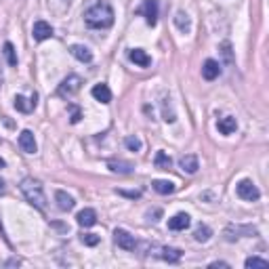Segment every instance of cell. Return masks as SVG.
<instances>
[{
  "instance_id": "cell-32",
  "label": "cell",
  "mask_w": 269,
  "mask_h": 269,
  "mask_svg": "<svg viewBox=\"0 0 269 269\" xmlns=\"http://www.w3.org/2000/svg\"><path fill=\"white\" fill-rule=\"evenodd\" d=\"M210 267H229V265H227V263H223V261H221V263L217 261V263H210Z\"/></svg>"
},
{
  "instance_id": "cell-6",
  "label": "cell",
  "mask_w": 269,
  "mask_h": 269,
  "mask_svg": "<svg viewBox=\"0 0 269 269\" xmlns=\"http://www.w3.org/2000/svg\"><path fill=\"white\" fill-rule=\"evenodd\" d=\"M141 15H145V21L149 26H156L158 21V0H143V6L139 9Z\"/></svg>"
},
{
  "instance_id": "cell-3",
  "label": "cell",
  "mask_w": 269,
  "mask_h": 269,
  "mask_svg": "<svg viewBox=\"0 0 269 269\" xmlns=\"http://www.w3.org/2000/svg\"><path fill=\"white\" fill-rule=\"evenodd\" d=\"M235 194H238L242 200H246V202H255V200H259V198H261V192H259L257 185L252 183L250 179H242L238 183V187H235Z\"/></svg>"
},
{
  "instance_id": "cell-18",
  "label": "cell",
  "mask_w": 269,
  "mask_h": 269,
  "mask_svg": "<svg viewBox=\"0 0 269 269\" xmlns=\"http://www.w3.org/2000/svg\"><path fill=\"white\" fill-rule=\"evenodd\" d=\"M217 126H219L221 134H232V133H235V129H238V122H235V118L227 116V118H221Z\"/></svg>"
},
{
  "instance_id": "cell-27",
  "label": "cell",
  "mask_w": 269,
  "mask_h": 269,
  "mask_svg": "<svg viewBox=\"0 0 269 269\" xmlns=\"http://www.w3.org/2000/svg\"><path fill=\"white\" fill-rule=\"evenodd\" d=\"M99 235L97 234H82V242L86 244V246H97L99 244Z\"/></svg>"
},
{
  "instance_id": "cell-31",
  "label": "cell",
  "mask_w": 269,
  "mask_h": 269,
  "mask_svg": "<svg viewBox=\"0 0 269 269\" xmlns=\"http://www.w3.org/2000/svg\"><path fill=\"white\" fill-rule=\"evenodd\" d=\"M118 194H120V196H126V198H139V192H122V189H120Z\"/></svg>"
},
{
  "instance_id": "cell-16",
  "label": "cell",
  "mask_w": 269,
  "mask_h": 269,
  "mask_svg": "<svg viewBox=\"0 0 269 269\" xmlns=\"http://www.w3.org/2000/svg\"><path fill=\"white\" fill-rule=\"evenodd\" d=\"M55 200H57V206H59V210H72L74 208V198L72 196H67L66 192H55Z\"/></svg>"
},
{
  "instance_id": "cell-17",
  "label": "cell",
  "mask_w": 269,
  "mask_h": 269,
  "mask_svg": "<svg viewBox=\"0 0 269 269\" xmlns=\"http://www.w3.org/2000/svg\"><path fill=\"white\" fill-rule=\"evenodd\" d=\"M15 107H17L19 112H23V114L32 112V109L36 107V95H34V97H32L30 101H28L26 97H21V95H17V97H15Z\"/></svg>"
},
{
  "instance_id": "cell-21",
  "label": "cell",
  "mask_w": 269,
  "mask_h": 269,
  "mask_svg": "<svg viewBox=\"0 0 269 269\" xmlns=\"http://www.w3.org/2000/svg\"><path fill=\"white\" fill-rule=\"evenodd\" d=\"M154 164H156V168H160V170H168V168H170V164H172V160H170V158L166 156L164 152H158V154H156Z\"/></svg>"
},
{
  "instance_id": "cell-10",
  "label": "cell",
  "mask_w": 269,
  "mask_h": 269,
  "mask_svg": "<svg viewBox=\"0 0 269 269\" xmlns=\"http://www.w3.org/2000/svg\"><path fill=\"white\" fill-rule=\"evenodd\" d=\"M76 221H78V225H82V227H93L97 223V212L93 208H84L76 215Z\"/></svg>"
},
{
  "instance_id": "cell-33",
  "label": "cell",
  "mask_w": 269,
  "mask_h": 269,
  "mask_svg": "<svg viewBox=\"0 0 269 269\" xmlns=\"http://www.w3.org/2000/svg\"><path fill=\"white\" fill-rule=\"evenodd\" d=\"M0 194H4V181L0 179Z\"/></svg>"
},
{
  "instance_id": "cell-22",
  "label": "cell",
  "mask_w": 269,
  "mask_h": 269,
  "mask_svg": "<svg viewBox=\"0 0 269 269\" xmlns=\"http://www.w3.org/2000/svg\"><path fill=\"white\" fill-rule=\"evenodd\" d=\"M175 26L181 30V32H189V28H192V23H189V17L183 13V11H179L175 15Z\"/></svg>"
},
{
  "instance_id": "cell-28",
  "label": "cell",
  "mask_w": 269,
  "mask_h": 269,
  "mask_svg": "<svg viewBox=\"0 0 269 269\" xmlns=\"http://www.w3.org/2000/svg\"><path fill=\"white\" fill-rule=\"evenodd\" d=\"M124 143H126V147H129L131 152H139V149H141V141L137 137H126Z\"/></svg>"
},
{
  "instance_id": "cell-23",
  "label": "cell",
  "mask_w": 269,
  "mask_h": 269,
  "mask_svg": "<svg viewBox=\"0 0 269 269\" xmlns=\"http://www.w3.org/2000/svg\"><path fill=\"white\" fill-rule=\"evenodd\" d=\"M210 235H212V232H210V227H206V225H198V229L194 232V238L198 242H208Z\"/></svg>"
},
{
  "instance_id": "cell-29",
  "label": "cell",
  "mask_w": 269,
  "mask_h": 269,
  "mask_svg": "<svg viewBox=\"0 0 269 269\" xmlns=\"http://www.w3.org/2000/svg\"><path fill=\"white\" fill-rule=\"evenodd\" d=\"M221 53H223V57L227 59V63H232V44L223 42V44H221Z\"/></svg>"
},
{
  "instance_id": "cell-26",
  "label": "cell",
  "mask_w": 269,
  "mask_h": 269,
  "mask_svg": "<svg viewBox=\"0 0 269 269\" xmlns=\"http://www.w3.org/2000/svg\"><path fill=\"white\" fill-rule=\"evenodd\" d=\"M4 57L9 61V66H17V53H15V46L11 42H4Z\"/></svg>"
},
{
  "instance_id": "cell-12",
  "label": "cell",
  "mask_w": 269,
  "mask_h": 269,
  "mask_svg": "<svg viewBox=\"0 0 269 269\" xmlns=\"http://www.w3.org/2000/svg\"><path fill=\"white\" fill-rule=\"evenodd\" d=\"M129 57H131V61L133 63H137L139 67H147V66H152V57L143 51V49H133L131 53H129Z\"/></svg>"
},
{
  "instance_id": "cell-8",
  "label": "cell",
  "mask_w": 269,
  "mask_h": 269,
  "mask_svg": "<svg viewBox=\"0 0 269 269\" xmlns=\"http://www.w3.org/2000/svg\"><path fill=\"white\" fill-rule=\"evenodd\" d=\"M189 223H192V219H189L187 212H179V215L168 219V229H172V232H183V229L189 227Z\"/></svg>"
},
{
  "instance_id": "cell-36",
  "label": "cell",
  "mask_w": 269,
  "mask_h": 269,
  "mask_svg": "<svg viewBox=\"0 0 269 269\" xmlns=\"http://www.w3.org/2000/svg\"><path fill=\"white\" fill-rule=\"evenodd\" d=\"M66 2H69V0H66Z\"/></svg>"
},
{
  "instance_id": "cell-2",
  "label": "cell",
  "mask_w": 269,
  "mask_h": 269,
  "mask_svg": "<svg viewBox=\"0 0 269 269\" xmlns=\"http://www.w3.org/2000/svg\"><path fill=\"white\" fill-rule=\"evenodd\" d=\"M21 192H23L26 200L32 204V206L44 210L46 198H44V189L40 185V181H36V179H23L21 181Z\"/></svg>"
},
{
  "instance_id": "cell-11",
  "label": "cell",
  "mask_w": 269,
  "mask_h": 269,
  "mask_svg": "<svg viewBox=\"0 0 269 269\" xmlns=\"http://www.w3.org/2000/svg\"><path fill=\"white\" fill-rule=\"evenodd\" d=\"M69 53L74 55V57L78 61H82V63H91L93 61V53L89 46H82V44H72L69 46Z\"/></svg>"
},
{
  "instance_id": "cell-35",
  "label": "cell",
  "mask_w": 269,
  "mask_h": 269,
  "mask_svg": "<svg viewBox=\"0 0 269 269\" xmlns=\"http://www.w3.org/2000/svg\"><path fill=\"white\" fill-rule=\"evenodd\" d=\"M0 76H2V72H0ZM0 84H2V78H0Z\"/></svg>"
},
{
  "instance_id": "cell-13",
  "label": "cell",
  "mask_w": 269,
  "mask_h": 269,
  "mask_svg": "<svg viewBox=\"0 0 269 269\" xmlns=\"http://www.w3.org/2000/svg\"><path fill=\"white\" fill-rule=\"evenodd\" d=\"M221 74V67L215 59H206L202 66V76L206 78V80H215V78Z\"/></svg>"
},
{
  "instance_id": "cell-4",
  "label": "cell",
  "mask_w": 269,
  "mask_h": 269,
  "mask_svg": "<svg viewBox=\"0 0 269 269\" xmlns=\"http://www.w3.org/2000/svg\"><path fill=\"white\" fill-rule=\"evenodd\" d=\"M80 84H82L80 76H67L66 80L59 84V95L61 97H72V95L80 91Z\"/></svg>"
},
{
  "instance_id": "cell-9",
  "label": "cell",
  "mask_w": 269,
  "mask_h": 269,
  "mask_svg": "<svg viewBox=\"0 0 269 269\" xmlns=\"http://www.w3.org/2000/svg\"><path fill=\"white\" fill-rule=\"evenodd\" d=\"M19 147L26 154H36V139H34V134H32V131H21V134H19Z\"/></svg>"
},
{
  "instance_id": "cell-25",
  "label": "cell",
  "mask_w": 269,
  "mask_h": 269,
  "mask_svg": "<svg viewBox=\"0 0 269 269\" xmlns=\"http://www.w3.org/2000/svg\"><path fill=\"white\" fill-rule=\"evenodd\" d=\"M107 166H109V168H112L114 172H122V175H129V172L133 170V164H131V162H122V160H120V162H109Z\"/></svg>"
},
{
  "instance_id": "cell-19",
  "label": "cell",
  "mask_w": 269,
  "mask_h": 269,
  "mask_svg": "<svg viewBox=\"0 0 269 269\" xmlns=\"http://www.w3.org/2000/svg\"><path fill=\"white\" fill-rule=\"evenodd\" d=\"M152 187L156 189L158 194H162V196H168V194L175 192V183H170V181H162V179L152 181Z\"/></svg>"
},
{
  "instance_id": "cell-20",
  "label": "cell",
  "mask_w": 269,
  "mask_h": 269,
  "mask_svg": "<svg viewBox=\"0 0 269 269\" xmlns=\"http://www.w3.org/2000/svg\"><path fill=\"white\" fill-rule=\"evenodd\" d=\"M181 257H183V252H181L179 248H164L162 250V259L166 261V263H179Z\"/></svg>"
},
{
  "instance_id": "cell-7",
  "label": "cell",
  "mask_w": 269,
  "mask_h": 269,
  "mask_svg": "<svg viewBox=\"0 0 269 269\" xmlns=\"http://www.w3.org/2000/svg\"><path fill=\"white\" fill-rule=\"evenodd\" d=\"M32 36H34V40H38V42L49 40V38L53 36V28H51L46 21L40 19V21L34 23V28H32Z\"/></svg>"
},
{
  "instance_id": "cell-14",
  "label": "cell",
  "mask_w": 269,
  "mask_h": 269,
  "mask_svg": "<svg viewBox=\"0 0 269 269\" xmlns=\"http://www.w3.org/2000/svg\"><path fill=\"white\" fill-rule=\"evenodd\" d=\"M93 97L101 101V103H109L112 101V91L107 89V84H97V86H93Z\"/></svg>"
},
{
  "instance_id": "cell-5",
  "label": "cell",
  "mask_w": 269,
  "mask_h": 269,
  "mask_svg": "<svg viewBox=\"0 0 269 269\" xmlns=\"http://www.w3.org/2000/svg\"><path fill=\"white\" fill-rule=\"evenodd\" d=\"M114 240H116V244L122 250H134V246H137L134 235H131L129 232H124V229H116V232H114Z\"/></svg>"
},
{
  "instance_id": "cell-15",
  "label": "cell",
  "mask_w": 269,
  "mask_h": 269,
  "mask_svg": "<svg viewBox=\"0 0 269 269\" xmlns=\"http://www.w3.org/2000/svg\"><path fill=\"white\" fill-rule=\"evenodd\" d=\"M179 164H181V168H183L185 172H189V175H194V172H198V168H200V164H198V158H196L194 154L183 156V158L179 160Z\"/></svg>"
},
{
  "instance_id": "cell-24",
  "label": "cell",
  "mask_w": 269,
  "mask_h": 269,
  "mask_svg": "<svg viewBox=\"0 0 269 269\" xmlns=\"http://www.w3.org/2000/svg\"><path fill=\"white\" fill-rule=\"evenodd\" d=\"M244 265H246V269H267L269 267L267 261L265 259H259V257H248Z\"/></svg>"
},
{
  "instance_id": "cell-34",
  "label": "cell",
  "mask_w": 269,
  "mask_h": 269,
  "mask_svg": "<svg viewBox=\"0 0 269 269\" xmlns=\"http://www.w3.org/2000/svg\"><path fill=\"white\" fill-rule=\"evenodd\" d=\"M0 168H4V160H2V158H0Z\"/></svg>"
},
{
  "instance_id": "cell-1",
  "label": "cell",
  "mask_w": 269,
  "mask_h": 269,
  "mask_svg": "<svg viewBox=\"0 0 269 269\" xmlns=\"http://www.w3.org/2000/svg\"><path fill=\"white\" fill-rule=\"evenodd\" d=\"M84 21L89 28L95 30H105L114 23V9L107 2H97L84 13Z\"/></svg>"
},
{
  "instance_id": "cell-30",
  "label": "cell",
  "mask_w": 269,
  "mask_h": 269,
  "mask_svg": "<svg viewBox=\"0 0 269 269\" xmlns=\"http://www.w3.org/2000/svg\"><path fill=\"white\" fill-rule=\"evenodd\" d=\"M69 109H72V118H69V120H72V124H78V122H80V118H82L80 109H78L76 105H69Z\"/></svg>"
}]
</instances>
